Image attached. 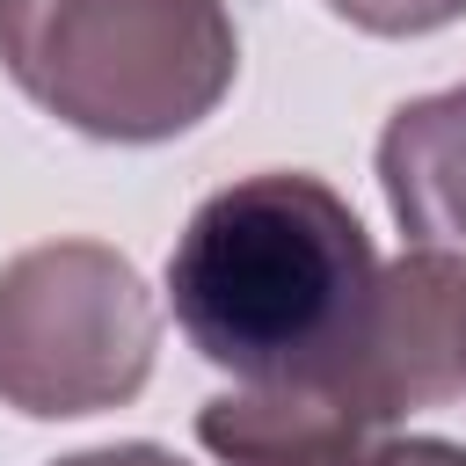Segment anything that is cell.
Returning <instances> with one entry per match:
<instances>
[{
	"instance_id": "cell-3",
	"label": "cell",
	"mask_w": 466,
	"mask_h": 466,
	"mask_svg": "<svg viewBox=\"0 0 466 466\" xmlns=\"http://www.w3.org/2000/svg\"><path fill=\"white\" fill-rule=\"evenodd\" d=\"M153 371V299L102 240H51L0 269V400L22 415L124 408Z\"/></svg>"
},
{
	"instance_id": "cell-4",
	"label": "cell",
	"mask_w": 466,
	"mask_h": 466,
	"mask_svg": "<svg viewBox=\"0 0 466 466\" xmlns=\"http://www.w3.org/2000/svg\"><path fill=\"white\" fill-rule=\"evenodd\" d=\"M379 182L415 255L466 262V87L393 109L379 138Z\"/></svg>"
},
{
	"instance_id": "cell-7",
	"label": "cell",
	"mask_w": 466,
	"mask_h": 466,
	"mask_svg": "<svg viewBox=\"0 0 466 466\" xmlns=\"http://www.w3.org/2000/svg\"><path fill=\"white\" fill-rule=\"evenodd\" d=\"M58 466H182V459L160 451V444H102V451H80V459H58Z\"/></svg>"
},
{
	"instance_id": "cell-5",
	"label": "cell",
	"mask_w": 466,
	"mask_h": 466,
	"mask_svg": "<svg viewBox=\"0 0 466 466\" xmlns=\"http://www.w3.org/2000/svg\"><path fill=\"white\" fill-rule=\"evenodd\" d=\"M328 7L371 36H422V29H444L466 15V0H328Z\"/></svg>"
},
{
	"instance_id": "cell-6",
	"label": "cell",
	"mask_w": 466,
	"mask_h": 466,
	"mask_svg": "<svg viewBox=\"0 0 466 466\" xmlns=\"http://www.w3.org/2000/svg\"><path fill=\"white\" fill-rule=\"evenodd\" d=\"M364 466H466V444H444V437H386Z\"/></svg>"
},
{
	"instance_id": "cell-8",
	"label": "cell",
	"mask_w": 466,
	"mask_h": 466,
	"mask_svg": "<svg viewBox=\"0 0 466 466\" xmlns=\"http://www.w3.org/2000/svg\"><path fill=\"white\" fill-rule=\"evenodd\" d=\"M466 269V262H459ZM459 379H466V313H459Z\"/></svg>"
},
{
	"instance_id": "cell-1",
	"label": "cell",
	"mask_w": 466,
	"mask_h": 466,
	"mask_svg": "<svg viewBox=\"0 0 466 466\" xmlns=\"http://www.w3.org/2000/svg\"><path fill=\"white\" fill-rule=\"evenodd\" d=\"M167 299L189 350L240 386L335 371L379 306V255L320 175H248L197 204L167 255Z\"/></svg>"
},
{
	"instance_id": "cell-2",
	"label": "cell",
	"mask_w": 466,
	"mask_h": 466,
	"mask_svg": "<svg viewBox=\"0 0 466 466\" xmlns=\"http://www.w3.org/2000/svg\"><path fill=\"white\" fill-rule=\"evenodd\" d=\"M0 66L58 124L153 146L226 102L240 44L218 0H0Z\"/></svg>"
}]
</instances>
